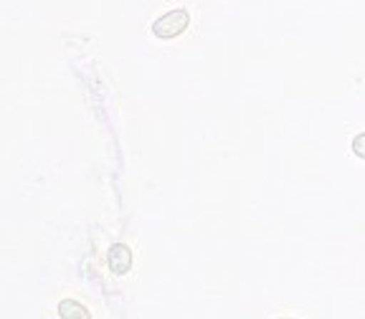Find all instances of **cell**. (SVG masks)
<instances>
[{
	"instance_id": "5b68a950",
	"label": "cell",
	"mask_w": 365,
	"mask_h": 319,
	"mask_svg": "<svg viewBox=\"0 0 365 319\" xmlns=\"http://www.w3.org/2000/svg\"><path fill=\"white\" fill-rule=\"evenodd\" d=\"M284 319H289V317H284Z\"/></svg>"
},
{
	"instance_id": "3957f363",
	"label": "cell",
	"mask_w": 365,
	"mask_h": 319,
	"mask_svg": "<svg viewBox=\"0 0 365 319\" xmlns=\"http://www.w3.org/2000/svg\"><path fill=\"white\" fill-rule=\"evenodd\" d=\"M58 317L61 319H91V312L76 299H61L58 302Z\"/></svg>"
},
{
	"instance_id": "6da1fadb",
	"label": "cell",
	"mask_w": 365,
	"mask_h": 319,
	"mask_svg": "<svg viewBox=\"0 0 365 319\" xmlns=\"http://www.w3.org/2000/svg\"><path fill=\"white\" fill-rule=\"evenodd\" d=\"M188 23H190V16L185 8H173V11H168L165 16H160L158 21L153 23V33L163 41H170V38H178L182 31L188 28Z\"/></svg>"
},
{
	"instance_id": "277c9868",
	"label": "cell",
	"mask_w": 365,
	"mask_h": 319,
	"mask_svg": "<svg viewBox=\"0 0 365 319\" xmlns=\"http://www.w3.org/2000/svg\"><path fill=\"white\" fill-rule=\"evenodd\" d=\"M353 152L358 155L360 160H365V132H360V135L353 137Z\"/></svg>"
},
{
	"instance_id": "7a4b0ae2",
	"label": "cell",
	"mask_w": 365,
	"mask_h": 319,
	"mask_svg": "<svg viewBox=\"0 0 365 319\" xmlns=\"http://www.w3.org/2000/svg\"><path fill=\"white\" fill-rule=\"evenodd\" d=\"M107 266L114 276H125L132 268V251L127 244H112L107 251Z\"/></svg>"
}]
</instances>
